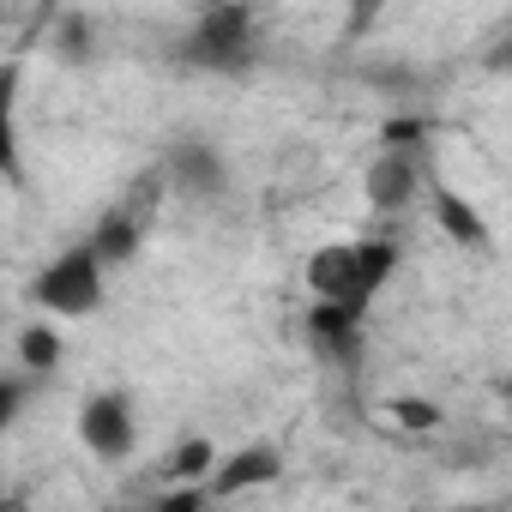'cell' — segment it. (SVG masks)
Masks as SVG:
<instances>
[{"instance_id": "277c9868", "label": "cell", "mask_w": 512, "mask_h": 512, "mask_svg": "<svg viewBox=\"0 0 512 512\" xmlns=\"http://www.w3.org/2000/svg\"><path fill=\"white\" fill-rule=\"evenodd\" d=\"M157 175H163L169 199H187V205H217V199L229 193V181H235L229 151H223L217 139H205V133H181V139L163 151Z\"/></svg>"}, {"instance_id": "9c48e42d", "label": "cell", "mask_w": 512, "mask_h": 512, "mask_svg": "<svg viewBox=\"0 0 512 512\" xmlns=\"http://www.w3.org/2000/svg\"><path fill=\"white\" fill-rule=\"evenodd\" d=\"M278 476H284V452L253 440V446L217 452V464H211V476L199 488H205V500H235V494H253V488H272Z\"/></svg>"}, {"instance_id": "3957f363", "label": "cell", "mask_w": 512, "mask_h": 512, "mask_svg": "<svg viewBox=\"0 0 512 512\" xmlns=\"http://www.w3.org/2000/svg\"><path fill=\"white\" fill-rule=\"evenodd\" d=\"M25 302L37 314H49V320H91L109 302V272H103V260L91 253L85 235L37 266V278L25 284Z\"/></svg>"}, {"instance_id": "5b68a950", "label": "cell", "mask_w": 512, "mask_h": 512, "mask_svg": "<svg viewBox=\"0 0 512 512\" xmlns=\"http://www.w3.org/2000/svg\"><path fill=\"white\" fill-rule=\"evenodd\" d=\"M79 446L97 464H127L139 452V398L127 386H97L79 404Z\"/></svg>"}, {"instance_id": "ba28073f", "label": "cell", "mask_w": 512, "mask_h": 512, "mask_svg": "<svg viewBox=\"0 0 512 512\" xmlns=\"http://www.w3.org/2000/svg\"><path fill=\"white\" fill-rule=\"evenodd\" d=\"M422 199H428V211H434V229L458 247V253H494V223L482 217V205L476 199H464L452 181H440V175H428V187H422Z\"/></svg>"}, {"instance_id": "30bf717a", "label": "cell", "mask_w": 512, "mask_h": 512, "mask_svg": "<svg viewBox=\"0 0 512 512\" xmlns=\"http://www.w3.org/2000/svg\"><path fill=\"white\" fill-rule=\"evenodd\" d=\"M19 97H25V61H0V181H25V127H19Z\"/></svg>"}, {"instance_id": "5bb4252c", "label": "cell", "mask_w": 512, "mask_h": 512, "mask_svg": "<svg viewBox=\"0 0 512 512\" xmlns=\"http://www.w3.org/2000/svg\"><path fill=\"white\" fill-rule=\"evenodd\" d=\"M386 410H392V422H398V428H416V434H434V428L446 422V410H440L434 398H392Z\"/></svg>"}, {"instance_id": "2e32d148", "label": "cell", "mask_w": 512, "mask_h": 512, "mask_svg": "<svg viewBox=\"0 0 512 512\" xmlns=\"http://www.w3.org/2000/svg\"><path fill=\"white\" fill-rule=\"evenodd\" d=\"M434 133H428V121L422 115H392L386 127H380V145H428Z\"/></svg>"}, {"instance_id": "52a82bcc", "label": "cell", "mask_w": 512, "mask_h": 512, "mask_svg": "<svg viewBox=\"0 0 512 512\" xmlns=\"http://www.w3.org/2000/svg\"><path fill=\"white\" fill-rule=\"evenodd\" d=\"M302 344H308L320 362H332V368H356L362 350H368V314H362V308H344V302H314V296H308Z\"/></svg>"}, {"instance_id": "9a60e30c", "label": "cell", "mask_w": 512, "mask_h": 512, "mask_svg": "<svg viewBox=\"0 0 512 512\" xmlns=\"http://www.w3.org/2000/svg\"><path fill=\"white\" fill-rule=\"evenodd\" d=\"M25 398H31V374H25V368H19V374H0V434L19 422Z\"/></svg>"}, {"instance_id": "7a4b0ae2", "label": "cell", "mask_w": 512, "mask_h": 512, "mask_svg": "<svg viewBox=\"0 0 512 512\" xmlns=\"http://www.w3.org/2000/svg\"><path fill=\"white\" fill-rule=\"evenodd\" d=\"M260 49H266L260 13H253L247 0H211V7L181 31L175 61L193 67V73H211V79H241V73L260 67Z\"/></svg>"}, {"instance_id": "8992f818", "label": "cell", "mask_w": 512, "mask_h": 512, "mask_svg": "<svg viewBox=\"0 0 512 512\" xmlns=\"http://www.w3.org/2000/svg\"><path fill=\"white\" fill-rule=\"evenodd\" d=\"M428 145H380L362 169V199L380 217H404L428 187Z\"/></svg>"}, {"instance_id": "8fae6325", "label": "cell", "mask_w": 512, "mask_h": 512, "mask_svg": "<svg viewBox=\"0 0 512 512\" xmlns=\"http://www.w3.org/2000/svg\"><path fill=\"white\" fill-rule=\"evenodd\" d=\"M211 464H217V446H211L205 434H187L181 446H169V458H163V482H175V488H199V482L211 476Z\"/></svg>"}, {"instance_id": "6da1fadb", "label": "cell", "mask_w": 512, "mask_h": 512, "mask_svg": "<svg viewBox=\"0 0 512 512\" xmlns=\"http://www.w3.org/2000/svg\"><path fill=\"white\" fill-rule=\"evenodd\" d=\"M404 266V247L392 235H350V241H326L302 260V284L314 302H344V308H374L392 278Z\"/></svg>"}, {"instance_id": "7c38bea8", "label": "cell", "mask_w": 512, "mask_h": 512, "mask_svg": "<svg viewBox=\"0 0 512 512\" xmlns=\"http://www.w3.org/2000/svg\"><path fill=\"white\" fill-rule=\"evenodd\" d=\"M61 356H67V344H61V332H55L49 320H31V326L19 332V368H25L31 380L55 374V368H61Z\"/></svg>"}, {"instance_id": "4fadbf2b", "label": "cell", "mask_w": 512, "mask_h": 512, "mask_svg": "<svg viewBox=\"0 0 512 512\" xmlns=\"http://www.w3.org/2000/svg\"><path fill=\"white\" fill-rule=\"evenodd\" d=\"M55 61L61 67H91L97 61V25L85 13H61L55 19Z\"/></svg>"}]
</instances>
